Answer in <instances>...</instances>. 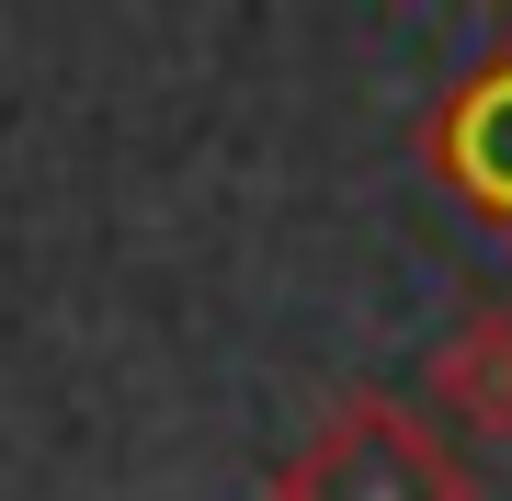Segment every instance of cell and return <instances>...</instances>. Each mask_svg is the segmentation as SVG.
Here are the masks:
<instances>
[{"mask_svg":"<svg viewBox=\"0 0 512 501\" xmlns=\"http://www.w3.org/2000/svg\"><path fill=\"white\" fill-rule=\"evenodd\" d=\"M285 501H467L456 467H444L399 410H342L308 456L285 467Z\"/></svg>","mask_w":512,"mask_h":501,"instance_id":"1","label":"cell"},{"mask_svg":"<svg viewBox=\"0 0 512 501\" xmlns=\"http://www.w3.org/2000/svg\"><path fill=\"white\" fill-rule=\"evenodd\" d=\"M444 410H467L478 433H512V319H467L456 342L433 353Z\"/></svg>","mask_w":512,"mask_h":501,"instance_id":"2","label":"cell"}]
</instances>
